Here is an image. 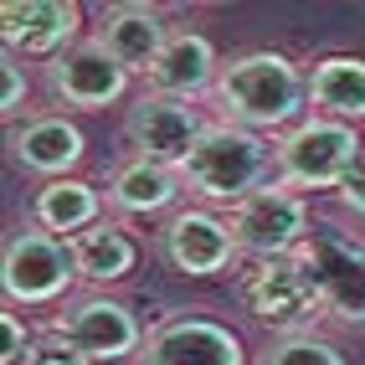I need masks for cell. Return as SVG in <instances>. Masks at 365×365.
<instances>
[{"mask_svg": "<svg viewBox=\"0 0 365 365\" xmlns=\"http://www.w3.org/2000/svg\"><path fill=\"white\" fill-rule=\"evenodd\" d=\"M309 98L319 103L329 118H339V124L365 118V62L360 57H324V62H314Z\"/></svg>", "mask_w": 365, "mask_h": 365, "instance_id": "17", "label": "cell"}, {"mask_svg": "<svg viewBox=\"0 0 365 365\" xmlns=\"http://www.w3.org/2000/svg\"><path fill=\"white\" fill-rule=\"evenodd\" d=\"M242 304H247L252 319L278 324V329H299L304 319H314V309H324V299H319V288H314L299 252L252 262L242 273Z\"/></svg>", "mask_w": 365, "mask_h": 365, "instance_id": "5", "label": "cell"}, {"mask_svg": "<svg viewBox=\"0 0 365 365\" xmlns=\"http://www.w3.org/2000/svg\"><path fill=\"white\" fill-rule=\"evenodd\" d=\"M304 78L299 67L278 52H247L216 78V98L232 113L237 129H278L304 108Z\"/></svg>", "mask_w": 365, "mask_h": 365, "instance_id": "1", "label": "cell"}, {"mask_svg": "<svg viewBox=\"0 0 365 365\" xmlns=\"http://www.w3.org/2000/svg\"><path fill=\"white\" fill-rule=\"evenodd\" d=\"M36 222L46 232H57V237H78L88 227H98V190H93L88 180H52V185H41V196H36Z\"/></svg>", "mask_w": 365, "mask_h": 365, "instance_id": "18", "label": "cell"}, {"mask_svg": "<svg viewBox=\"0 0 365 365\" xmlns=\"http://www.w3.org/2000/svg\"><path fill=\"white\" fill-rule=\"evenodd\" d=\"M26 365H88V355H83L78 345H72L67 334H46L41 345H31Z\"/></svg>", "mask_w": 365, "mask_h": 365, "instance_id": "22", "label": "cell"}, {"mask_svg": "<svg viewBox=\"0 0 365 365\" xmlns=\"http://www.w3.org/2000/svg\"><path fill=\"white\" fill-rule=\"evenodd\" d=\"M165 252H170V262H175L180 273L206 278V273H222L232 262L237 242H232V227L216 222L211 211H180L175 222L165 227Z\"/></svg>", "mask_w": 365, "mask_h": 365, "instance_id": "12", "label": "cell"}, {"mask_svg": "<svg viewBox=\"0 0 365 365\" xmlns=\"http://www.w3.org/2000/svg\"><path fill=\"white\" fill-rule=\"evenodd\" d=\"M175 190H180V170H170V165H150V160H134L124 165L113 175V206L118 211H160L175 201Z\"/></svg>", "mask_w": 365, "mask_h": 365, "instance_id": "20", "label": "cell"}, {"mask_svg": "<svg viewBox=\"0 0 365 365\" xmlns=\"http://www.w3.org/2000/svg\"><path fill=\"white\" fill-rule=\"evenodd\" d=\"M324 309L345 324H365V247L339 227H309L299 247Z\"/></svg>", "mask_w": 365, "mask_h": 365, "instance_id": "3", "label": "cell"}, {"mask_svg": "<svg viewBox=\"0 0 365 365\" xmlns=\"http://www.w3.org/2000/svg\"><path fill=\"white\" fill-rule=\"evenodd\" d=\"M201 134H206V124L185 98H160V93H150V98H139L129 108V144L139 150V160H150V165L180 170Z\"/></svg>", "mask_w": 365, "mask_h": 365, "instance_id": "7", "label": "cell"}, {"mask_svg": "<svg viewBox=\"0 0 365 365\" xmlns=\"http://www.w3.org/2000/svg\"><path fill=\"white\" fill-rule=\"evenodd\" d=\"M78 31V6L67 0H6L0 6V36L11 52L46 57Z\"/></svg>", "mask_w": 365, "mask_h": 365, "instance_id": "11", "label": "cell"}, {"mask_svg": "<svg viewBox=\"0 0 365 365\" xmlns=\"http://www.w3.org/2000/svg\"><path fill=\"white\" fill-rule=\"evenodd\" d=\"M365 144L339 118H309L278 144V170L288 185H339Z\"/></svg>", "mask_w": 365, "mask_h": 365, "instance_id": "6", "label": "cell"}, {"mask_svg": "<svg viewBox=\"0 0 365 365\" xmlns=\"http://www.w3.org/2000/svg\"><path fill=\"white\" fill-rule=\"evenodd\" d=\"M98 41L113 52V62L124 72H150L170 46V31H165L160 11H150V6H113V11H103Z\"/></svg>", "mask_w": 365, "mask_h": 365, "instance_id": "14", "label": "cell"}, {"mask_svg": "<svg viewBox=\"0 0 365 365\" xmlns=\"http://www.w3.org/2000/svg\"><path fill=\"white\" fill-rule=\"evenodd\" d=\"M262 175H267V144L237 124H206L190 160L180 165V180L206 201H247L252 190H262Z\"/></svg>", "mask_w": 365, "mask_h": 365, "instance_id": "2", "label": "cell"}, {"mask_svg": "<svg viewBox=\"0 0 365 365\" xmlns=\"http://www.w3.org/2000/svg\"><path fill=\"white\" fill-rule=\"evenodd\" d=\"M26 355H31V350H26V329H21L16 314H6V355H0V360H6V365H21Z\"/></svg>", "mask_w": 365, "mask_h": 365, "instance_id": "25", "label": "cell"}, {"mask_svg": "<svg viewBox=\"0 0 365 365\" xmlns=\"http://www.w3.org/2000/svg\"><path fill=\"white\" fill-rule=\"evenodd\" d=\"M139 365H242V345L211 319H170L139 345Z\"/></svg>", "mask_w": 365, "mask_h": 365, "instance_id": "10", "label": "cell"}, {"mask_svg": "<svg viewBox=\"0 0 365 365\" xmlns=\"http://www.w3.org/2000/svg\"><path fill=\"white\" fill-rule=\"evenodd\" d=\"M67 247H72V262H78V278H93V283H113L134 267V242L108 222L78 232Z\"/></svg>", "mask_w": 365, "mask_h": 365, "instance_id": "19", "label": "cell"}, {"mask_svg": "<svg viewBox=\"0 0 365 365\" xmlns=\"http://www.w3.org/2000/svg\"><path fill=\"white\" fill-rule=\"evenodd\" d=\"M262 365H345V360H339L334 345H324V339H314V334H288L283 345L267 350Z\"/></svg>", "mask_w": 365, "mask_h": 365, "instance_id": "21", "label": "cell"}, {"mask_svg": "<svg viewBox=\"0 0 365 365\" xmlns=\"http://www.w3.org/2000/svg\"><path fill=\"white\" fill-rule=\"evenodd\" d=\"M78 273L72 262V247L52 232H21L6 247V294L16 304H46L57 299L67 278Z\"/></svg>", "mask_w": 365, "mask_h": 365, "instance_id": "8", "label": "cell"}, {"mask_svg": "<svg viewBox=\"0 0 365 365\" xmlns=\"http://www.w3.org/2000/svg\"><path fill=\"white\" fill-rule=\"evenodd\" d=\"M124 88H129V72L113 62L103 41H83L52 62V93L72 108H108L124 98Z\"/></svg>", "mask_w": 365, "mask_h": 365, "instance_id": "9", "label": "cell"}, {"mask_svg": "<svg viewBox=\"0 0 365 365\" xmlns=\"http://www.w3.org/2000/svg\"><path fill=\"white\" fill-rule=\"evenodd\" d=\"M57 334H67L88 360H118L139 345V324L124 304H108V299H88L57 324Z\"/></svg>", "mask_w": 365, "mask_h": 365, "instance_id": "13", "label": "cell"}, {"mask_svg": "<svg viewBox=\"0 0 365 365\" xmlns=\"http://www.w3.org/2000/svg\"><path fill=\"white\" fill-rule=\"evenodd\" d=\"M211 72H216V52L211 41L196 36V31H175L170 46L160 52V62L150 67V88L160 98H196V93L211 88Z\"/></svg>", "mask_w": 365, "mask_h": 365, "instance_id": "15", "label": "cell"}, {"mask_svg": "<svg viewBox=\"0 0 365 365\" xmlns=\"http://www.w3.org/2000/svg\"><path fill=\"white\" fill-rule=\"evenodd\" d=\"M334 190H339V201H345L350 211H360V216H365V150H360V160L350 165V175L339 180Z\"/></svg>", "mask_w": 365, "mask_h": 365, "instance_id": "24", "label": "cell"}, {"mask_svg": "<svg viewBox=\"0 0 365 365\" xmlns=\"http://www.w3.org/2000/svg\"><path fill=\"white\" fill-rule=\"evenodd\" d=\"M21 93H26V78H21V67L6 57V62H0V113H16Z\"/></svg>", "mask_w": 365, "mask_h": 365, "instance_id": "23", "label": "cell"}, {"mask_svg": "<svg viewBox=\"0 0 365 365\" xmlns=\"http://www.w3.org/2000/svg\"><path fill=\"white\" fill-rule=\"evenodd\" d=\"M227 227H232L237 252H247L252 262H262V257H288V252L304 247L309 211H304V201L294 196V190L262 185V190H252L247 201L232 206V222Z\"/></svg>", "mask_w": 365, "mask_h": 365, "instance_id": "4", "label": "cell"}, {"mask_svg": "<svg viewBox=\"0 0 365 365\" xmlns=\"http://www.w3.org/2000/svg\"><path fill=\"white\" fill-rule=\"evenodd\" d=\"M16 160L26 170H41V175H57L67 180V170L83 160V134L67 124V118H36V124H26L16 139H11Z\"/></svg>", "mask_w": 365, "mask_h": 365, "instance_id": "16", "label": "cell"}]
</instances>
